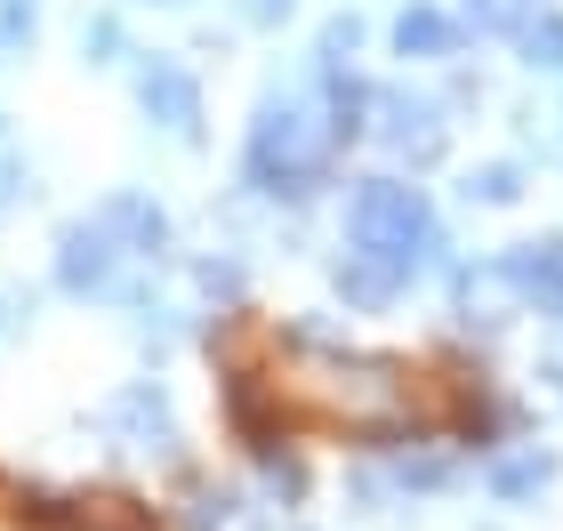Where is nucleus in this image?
Masks as SVG:
<instances>
[{"instance_id":"obj_1","label":"nucleus","mask_w":563,"mask_h":531,"mask_svg":"<svg viewBox=\"0 0 563 531\" xmlns=\"http://www.w3.org/2000/svg\"><path fill=\"white\" fill-rule=\"evenodd\" d=\"M371 97L346 65L314 57L298 81H274L250 113V137H242V186L250 193H274V201H306L330 177L339 145L363 130Z\"/></svg>"},{"instance_id":"obj_2","label":"nucleus","mask_w":563,"mask_h":531,"mask_svg":"<svg viewBox=\"0 0 563 531\" xmlns=\"http://www.w3.org/2000/svg\"><path fill=\"white\" fill-rule=\"evenodd\" d=\"M169 258V210L153 193H106L57 234V283L73 298H130L137 274Z\"/></svg>"},{"instance_id":"obj_3","label":"nucleus","mask_w":563,"mask_h":531,"mask_svg":"<svg viewBox=\"0 0 563 531\" xmlns=\"http://www.w3.org/2000/svg\"><path fill=\"white\" fill-rule=\"evenodd\" d=\"M434 250H443V225H434V201L419 186H402V177H354V193H346V258H363V266L387 274V283L411 290L434 266Z\"/></svg>"},{"instance_id":"obj_4","label":"nucleus","mask_w":563,"mask_h":531,"mask_svg":"<svg viewBox=\"0 0 563 531\" xmlns=\"http://www.w3.org/2000/svg\"><path fill=\"white\" fill-rule=\"evenodd\" d=\"M371 113H378V145H387L395 162H443L451 154V106L443 97H427V89H387V97H371Z\"/></svg>"},{"instance_id":"obj_5","label":"nucleus","mask_w":563,"mask_h":531,"mask_svg":"<svg viewBox=\"0 0 563 531\" xmlns=\"http://www.w3.org/2000/svg\"><path fill=\"white\" fill-rule=\"evenodd\" d=\"M137 106H145L153 130L177 137V145H194V137H201V113H210V106H201V81L169 57V48L137 57Z\"/></svg>"},{"instance_id":"obj_6","label":"nucleus","mask_w":563,"mask_h":531,"mask_svg":"<svg viewBox=\"0 0 563 531\" xmlns=\"http://www.w3.org/2000/svg\"><path fill=\"white\" fill-rule=\"evenodd\" d=\"M499 274H507V290H516L523 307H540V314L563 322V234H548V242H516V250L499 258Z\"/></svg>"},{"instance_id":"obj_7","label":"nucleus","mask_w":563,"mask_h":531,"mask_svg":"<svg viewBox=\"0 0 563 531\" xmlns=\"http://www.w3.org/2000/svg\"><path fill=\"white\" fill-rule=\"evenodd\" d=\"M395 57H411V65H443V57H459V16L434 9V0H411V9L395 16Z\"/></svg>"},{"instance_id":"obj_8","label":"nucleus","mask_w":563,"mask_h":531,"mask_svg":"<svg viewBox=\"0 0 563 531\" xmlns=\"http://www.w3.org/2000/svg\"><path fill=\"white\" fill-rule=\"evenodd\" d=\"M106 419L113 427H137V451H169L177 443V427H169V411H162V395H153V387H130Z\"/></svg>"},{"instance_id":"obj_9","label":"nucleus","mask_w":563,"mask_h":531,"mask_svg":"<svg viewBox=\"0 0 563 531\" xmlns=\"http://www.w3.org/2000/svg\"><path fill=\"white\" fill-rule=\"evenodd\" d=\"M516 48H523L531 73H555V81H563V16H555V9H531V16L516 24Z\"/></svg>"},{"instance_id":"obj_10","label":"nucleus","mask_w":563,"mask_h":531,"mask_svg":"<svg viewBox=\"0 0 563 531\" xmlns=\"http://www.w3.org/2000/svg\"><path fill=\"white\" fill-rule=\"evenodd\" d=\"M548 475H555L548 451H516V460L492 467V491H499V499H531V491H548Z\"/></svg>"},{"instance_id":"obj_11","label":"nucleus","mask_w":563,"mask_h":531,"mask_svg":"<svg viewBox=\"0 0 563 531\" xmlns=\"http://www.w3.org/2000/svg\"><path fill=\"white\" fill-rule=\"evenodd\" d=\"M516 193H523V169H516V162H483V169H467V201H483V210H507Z\"/></svg>"},{"instance_id":"obj_12","label":"nucleus","mask_w":563,"mask_h":531,"mask_svg":"<svg viewBox=\"0 0 563 531\" xmlns=\"http://www.w3.org/2000/svg\"><path fill=\"white\" fill-rule=\"evenodd\" d=\"M33 24H41V0H0V48L33 41Z\"/></svg>"},{"instance_id":"obj_13","label":"nucleus","mask_w":563,"mask_h":531,"mask_svg":"<svg viewBox=\"0 0 563 531\" xmlns=\"http://www.w3.org/2000/svg\"><path fill=\"white\" fill-rule=\"evenodd\" d=\"M24 322H33V298H24L16 283H0V346L24 339Z\"/></svg>"},{"instance_id":"obj_14","label":"nucleus","mask_w":563,"mask_h":531,"mask_svg":"<svg viewBox=\"0 0 563 531\" xmlns=\"http://www.w3.org/2000/svg\"><path fill=\"white\" fill-rule=\"evenodd\" d=\"M81 48H106L97 65H113V57H121V16H89V24H81Z\"/></svg>"},{"instance_id":"obj_15","label":"nucleus","mask_w":563,"mask_h":531,"mask_svg":"<svg viewBox=\"0 0 563 531\" xmlns=\"http://www.w3.org/2000/svg\"><path fill=\"white\" fill-rule=\"evenodd\" d=\"M234 9H242V24H290L298 0H234Z\"/></svg>"},{"instance_id":"obj_16","label":"nucleus","mask_w":563,"mask_h":531,"mask_svg":"<svg viewBox=\"0 0 563 531\" xmlns=\"http://www.w3.org/2000/svg\"><path fill=\"white\" fill-rule=\"evenodd\" d=\"M162 9H194V0H162Z\"/></svg>"}]
</instances>
